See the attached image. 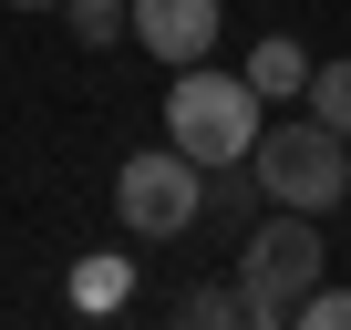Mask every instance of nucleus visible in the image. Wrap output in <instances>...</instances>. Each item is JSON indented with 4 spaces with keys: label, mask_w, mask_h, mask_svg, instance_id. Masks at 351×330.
<instances>
[{
    "label": "nucleus",
    "mask_w": 351,
    "mask_h": 330,
    "mask_svg": "<svg viewBox=\"0 0 351 330\" xmlns=\"http://www.w3.org/2000/svg\"><path fill=\"white\" fill-rule=\"evenodd\" d=\"M320 217H300V207H279V217H248L238 227V299H248V320L258 330H279V320H300V299L320 289Z\"/></svg>",
    "instance_id": "obj_2"
},
{
    "label": "nucleus",
    "mask_w": 351,
    "mask_h": 330,
    "mask_svg": "<svg viewBox=\"0 0 351 330\" xmlns=\"http://www.w3.org/2000/svg\"><path fill=\"white\" fill-rule=\"evenodd\" d=\"M134 299V258H83L73 268V309H124Z\"/></svg>",
    "instance_id": "obj_9"
},
{
    "label": "nucleus",
    "mask_w": 351,
    "mask_h": 330,
    "mask_svg": "<svg viewBox=\"0 0 351 330\" xmlns=\"http://www.w3.org/2000/svg\"><path fill=\"white\" fill-rule=\"evenodd\" d=\"M300 114H320L330 134H351V52H341V62H310V93H300Z\"/></svg>",
    "instance_id": "obj_10"
},
{
    "label": "nucleus",
    "mask_w": 351,
    "mask_h": 330,
    "mask_svg": "<svg viewBox=\"0 0 351 330\" xmlns=\"http://www.w3.org/2000/svg\"><path fill=\"white\" fill-rule=\"evenodd\" d=\"M124 21H134V42H145L165 73L217 52V0H124Z\"/></svg>",
    "instance_id": "obj_5"
},
{
    "label": "nucleus",
    "mask_w": 351,
    "mask_h": 330,
    "mask_svg": "<svg viewBox=\"0 0 351 330\" xmlns=\"http://www.w3.org/2000/svg\"><path fill=\"white\" fill-rule=\"evenodd\" d=\"M114 217L124 238H186L207 217V165L197 155H176V144H145L114 165Z\"/></svg>",
    "instance_id": "obj_4"
},
{
    "label": "nucleus",
    "mask_w": 351,
    "mask_h": 330,
    "mask_svg": "<svg viewBox=\"0 0 351 330\" xmlns=\"http://www.w3.org/2000/svg\"><path fill=\"white\" fill-rule=\"evenodd\" d=\"M0 11H62V0H0Z\"/></svg>",
    "instance_id": "obj_13"
},
{
    "label": "nucleus",
    "mask_w": 351,
    "mask_h": 330,
    "mask_svg": "<svg viewBox=\"0 0 351 330\" xmlns=\"http://www.w3.org/2000/svg\"><path fill=\"white\" fill-rule=\"evenodd\" d=\"M165 144H176V155H197V165H248V144H258V93H248V73L176 62V93H165Z\"/></svg>",
    "instance_id": "obj_3"
},
{
    "label": "nucleus",
    "mask_w": 351,
    "mask_h": 330,
    "mask_svg": "<svg viewBox=\"0 0 351 330\" xmlns=\"http://www.w3.org/2000/svg\"><path fill=\"white\" fill-rule=\"evenodd\" d=\"M248 176L269 207H300V217H330L351 196V134H330L320 114H289V124H258L248 144Z\"/></svg>",
    "instance_id": "obj_1"
},
{
    "label": "nucleus",
    "mask_w": 351,
    "mask_h": 330,
    "mask_svg": "<svg viewBox=\"0 0 351 330\" xmlns=\"http://www.w3.org/2000/svg\"><path fill=\"white\" fill-rule=\"evenodd\" d=\"M300 320H310V330H351V289H310Z\"/></svg>",
    "instance_id": "obj_12"
},
{
    "label": "nucleus",
    "mask_w": 351,
    "mask_h": 330,
    "mask_svg": "<svg viewBox=\"0 0 351 330\" xmlns=\"http://www.w3.org/2000/svg\"><path fill=\"white\" fill-rule=\"evenodd\" d=\"M207 217L217 227H248L258 217V176H248V165H207Z\"/></svg>",
    "instance_id": "obj_11"
},
{
    "label": "nucleus",
    "mask_w": 351,
    "mask_h": 330,
    "mask_svg": "<svg viewBox=\"0 0 351 330\" xmlns=\"http://www.w3.org/2000/svg\"><path fill=\"white\" fill-rule=\"evenodd\" d=\"M62 31H73L83 52H114V42H134V21H124V0H62Z\"/></svg>",
    "instance_id": "obj_8"
},
{
    "label": "nucleus",
    "mask_w": 351,
    "mask_h": 330,
    "mask_svg": "<svg viewBox=\"0 0 351 330\" xmlns=\"http://www.w3.org/2000/svg\"><path fill=\"white\" fill-rule=\"evenodd\" d=\"M176 320L186 330H238L248 299H238V279H197V289H176Z\"/></svg>",
    "instance_id": "obj_7"
},
{
    "label": "nucleus",
    "mask_w": 351,
    "mask_h": 330,
    "mask_svg": "<svg viewBox=\"0 0 351 330\" xmlns=\"http://www.w3.org/2000/svg\"><path fill=\"white\" fill-rule=\"evenodd\" d=\"M248 93H258V103H300V93H310V52H300L289 31H269V42L248 52Z\"/></svg>",
    "instance_id": "obj_6"
}]
</instances>
